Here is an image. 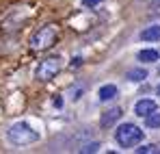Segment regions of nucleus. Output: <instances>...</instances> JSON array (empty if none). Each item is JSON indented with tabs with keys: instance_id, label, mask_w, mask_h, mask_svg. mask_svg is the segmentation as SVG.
<instances>
[{
	"instance_id": "f257e3e1",
	"label": "nucleus",
	"mask_w": 160,
	"mask_h": 154,
	"mask_svg": "<svg viewBox=\"0 0 160 154\" xmlns=\"http://www.w3.org/2000/svg\"><path fill=\"white\" fill-rule=\"evenodd\" d=\"M7 139L13 146H30V143L39 141V132L26 122H15L7 130Z\"/></svg>"
},
{
	"instance_id": "f03ea898",
	"label": "nucleus",
	"mask_w": 160,
	"mask_h": 154,
	"mask_svg": "<svg viewBox=\"0 0 160 154\" xmlns=\"http://www.w3.org/2000/svg\"><path fill=\"white\" fill-rule=\"evenodd\" d=\"M115 141H117L121 148L138 146V143L143 141V128H138L132 122H126V124H121L119 128L115 130Z\"/></svg>"
},
{
	"instance_id": "7ed1b4c3",
	"label": "nucleus",
	"mask_w": 160,
	"mask_h": 154,
	"mask_svg": "<svg viewBox=\"0 0 160 154\" xmlns=\"http://www.w3.org/2000/svg\"><path fill=\"white\" fill-rule=\"evenodd\" d=\"M56 37H58V28L54 24H46L30 37V48L32 50H48L54 46Z\"/></svg>"
},
{
	"instance_id": "20e7f679",
	"label": "nucleus",
	"mask_w": 160,
	"mask_h": 154,
	"mask_svg": "<svg viewBox=\"0 0 160 154\" xmlns=\"http://www.w3.org/2000/svg\"><path fill=\"white\" fill-rule=\"evenodd\" d=\"M61 67H63L61 56H48V59H43V61L39 63L35 76L39 78V80H52V78L61 72Z\"/></svg>"
},
{
	"instance_id": "39448f33",
	"label": "nucleus",
	"mask_w": 160,
	"mask_h": 154,
	"mask_svg": "<svg viewBox=\"0 0 160 154\" xmlns=\"http://www.w3.org/2000/svg\"><path fill=\"white\" fill-rule=\"evenodd\" d=\"M121 115H123V111H121L119 106L108 109V111H104V113H102V117H100V126H102V128H108V126L117 124V122L121 119Z\"/></svg>"
},
{
	"instance_id": "423d86ee",
	"label": "nucleus",
	"mask_w": 160,
	"mask_h": 154,
	"mask_svg": "<svg viewBox=\"0 0 160 154\" xmlns=\"http://www.w3.org/2000/svg\"><path fill=\"white\" fill-rule=\"evenodd\" d=\"M158 106H156V102L154 100H138V102L134 104V115H138V117H147L149 113H154Z\"/></svg>"
},
{
	"instance_id": "0eeeda50",
	"label": "nucleus",
	"mask_w": 160,
	"mask_h": 154,
	"mask_svg": "<svg viewBox=\"0 0 160 154\" xmlns=\"http://www.w3.org/2000/svg\"><path fill=\"white\" fill-rule=\"evenodd\" d=\"M98 96H100V102H110V100H115V98L119 96V89H117V85L108 82V85H102V87H100Z\"/></svg>"
},
{
	"instance_id": "6e6552de",
	"label": "nucleus",
	"mask_w": 160,
	"mask_h": 154,
	"mask_svg": "<svg viewBox=\"0 0 160 154\" xmlns=\"http://www.w3.org/2000/svg\"><path fill=\"white\" fill-rule=\"evenodd\" d=\"M138 37L143 41H160V24H152L147 28H143Z\"/></svg>"
},
{
	"instance_id": "1a4fd4ad",
	"label": "nucleus",
	"mask_w": 160,
	"mask_h": 154,
	"mask_svg": "<svg viewBox=\"0 0 160 154\" xmlns=\"http://www.w3.org/2000/svg\"><path fill=\"white\" fill-rule=\"evenodd\" d=\"M136 59L143 61V63H156V61H160V52L154 50V48H145L136 54Z\"/></svg>"
},
{
	"instance_id": "9d476101",
	"label": "nucleus",
	"mask_w": 160,
	"mask_h": 154,
	"mask_svg": "<svg viewBox=\"0 0 160 154\" xmlns=\"http://www.w3.org/2000/svg\"><path fill=\"white\" fill-rule=\"evenodd\" d=\"M147 76H149V74H147V70H143V67H134V70H128V72H126V78H128L130 82H143Z\"/></svg>"
},
{
	"instance_id": "9b49d317",
	"label": "nucleus",
	"mask_w": 160,
	"mask_h": 154,
	"mask_svg": "<svg viewBox=\"0 0 160 154\" xmlns=\"http://www.w3.org/2000/svg\"><path fill=\"white\" fill-rule=\"evenodd\" d=\"M145 126H147V128H160V113H158V109L145 117Z\"/></svg>"
},
{
	"instance_id": "f8f14e48",
	"label": "nucleus",
	"mask_w": 160,
	"mask_h": 154,
	"mask_svg": "<svg viewBox=\"0 0 160 154\" xmlns=\"http://www.w3.org/2000/svg\"><path fill=\"white\" fill-rule=\"evenodd\" d=\"M98 150H100V143H98V141H93V143H87V146H82L78 152L87 154V152H98Z\"/></svg>"
},
{
	"instance_id": "ddd939ff",
	"label": "nucleus",
	"mask_w": 160,
	"mask_h": 154,
	"mask_svg": "<svg viewBox=\"0 0 160 154\" xmlns=\"http://www.w3.org/2000/svg\"><path fill=\"white\" fill-rule=\"evenodd\" d=\"M136 152L138 154H147V152H156V146H152V143H147V146H141V148H136Z\"/></svg>"
},
{
	"instance_id": "4468645a",
	"label": "nucleus",
	"mask_w": 160,
	"mask_h": 154,
	"mask_svg": "<svg viewBox=\"0 0 160 154\" xmlns=\"http://www.w3.org/2000/svg\"><path fill=\"white\" fill-rule=\"evenodd\" d=\"M102 0H82V7L84 9H93V7H98Z\"/></svg>"
},
{
	"instance_id": "2eb2a0df",
	"label": "nucleus",
	"mask_w": 160,
	"mask_h": 154,
	"mask_svg": "<svg viewBox=\"0 0 160 154\" xmlns=\"http://www.w3.org/2000/svg\"><path fill=\"white\" fill-rule=\"evenodd\" d=\"M82 65V56H76V59H72V67H78Z\"/></svg>"
},
{
	"instance_id": "dca6fc26",
	"label": "nucleus",
	"mask_w": 160,
	"mask_h": 154,
	"mask_svg": "<svg viewBox=\"0 0 160 154\" xmlns=\"http://www.w3.org/2000/svg\"><path fill=\"white\" fill-rule=\"evenodd\" d=\"M54 106H63V100L61 98H54Z\"/></svg>"
},
{
	"instance_id": "f3484780",
	"label": "nucleus",
	"mask_w": 160,
	"mask_h": 154,
	"mask_svg": "<svg viewBox=\"0 0 160 154\" xmlns=\"http://www.w3.org/2000/svg\"><path fill=\"white\" fill-rule=\"evenodd\" d=\"M158 96H160V85H158Z\"/></svg>"
}]
</instances>
